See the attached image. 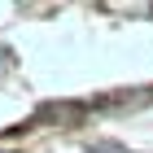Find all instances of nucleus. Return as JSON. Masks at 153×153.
<instances>
[{"label": "nucleus", "mask_w": 153, "mask_h": 153, "mask_svg": "<svg viewBox=\"0 0 153 153\" xmlns=\"http://www.w3.org/2000/svg\"><path fill=\"white\" fill-rule=\"evenodd\" d=\"M96 153H118V149H96Z\"/></svg>", "instance_id": "f257e3e1"}]
</instances>
